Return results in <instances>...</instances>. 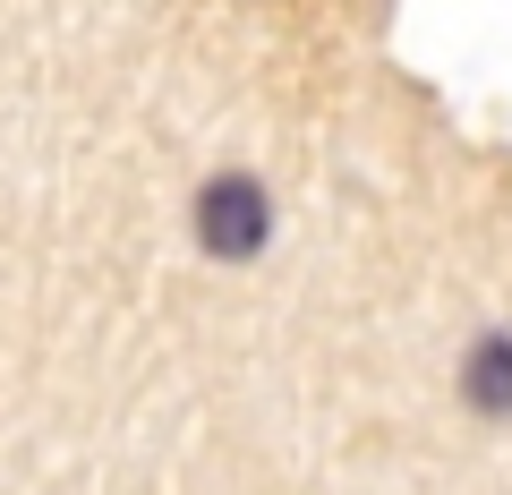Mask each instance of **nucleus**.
<instances>
[{"label":"nucleus","mask_w":512,"mask_h":495,"mask_svg":"<svg viewBox=\"0 0 512 495\" xmlns=\"http://www.w3.org/2000/svg\"><path fill=\"white\" fill-rule=\"evenodd\" d=\"M461 402L478 419H512V325H487L461 350Z\"/></svg>","instance_id":"nucleus-2"},{"label":"nucleus","mask_w":512,"mask_h":495,"mask_svg":"<svg viewBox=\"0 0 512 495\" xmlns=\"http://www.w3.org/2000/svg\"><path fill=\"white\" fill-rule=\"evenodd\" d=\"M197 248L214 265H248L265 257V239H274V197H265V180L256 171H214V180L197 188Z\"/></svg>","instance_id":"nucleus-1"}]
</instances>
